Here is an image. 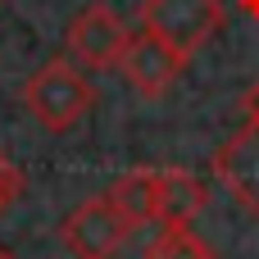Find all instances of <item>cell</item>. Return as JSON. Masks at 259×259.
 Wrapping results in <instances>:
<instances>
[{"mask_svg": "<svg viewBox=\"0 0 259 259\" xmlns=\"http://www.w3.org/2000/svg\"><path fill=\"white\" fill-rule=\"evenodd\" d=\"M23 105L46 132H68L96 105V87L87 82V73H77V64L50 59L23 82Z\"/></svg>", "mask_w": 259, "mask_h": 259, "instance_id": "obj_1", "label": "cell"}, {"mask_svg": "<svg viewBox=\"0 0 259 259\" xmlns=\"http://www.w3.org/2000/svg\"><path fill=\"white\" fill-rule=\"evenodd\" d=\"M141 27L191 59L223 27V0H141Z\"/></svg>", "mask_w": 259, "mask_h": 259, "instance_id": "obj_2", "label": "cell"}, {"mask_svg": "<svg viewBox=\"0 0 259 259\" xmlns=\"http://www.w3.org/2000/svg\"><path fill=\"white\" fill-rule=\"evenodd\" d=\"M132 237V223L114 209L109 196L82 200L77 209H68V219L59 223V241L73 259H114Z\"/></svg>", "mask_w": 259, "mask_h": 259, "instance_id": "obj_3", "label": "cell"}, {"mask_svg": "<svg viewBox=\"0 0 259 259\" xmlns=\"http://www.w3.org/2000/svg\"><path fill=\"white\" fill-rule=\"evenodd\" d=\"M182 68H187V55H178L168 41H159L155 32H127V46H123V55H118V73L141 91V96H164L178 77H182Z\"/></svg>", "mask_w": 259, "mask_h": 259, "instance_id": "obj_4", "label": "cell"}, {"mask_svg": "<svg viewBox=\"0 0 259 259\" xmlns=\"http://www.w3.org/2000/svg\"><path fill=\"white\" fill-rule=\"evenodd\" d=\"M64 41H68V55L77 64H87V68H118V55L127 46V23L109 5H91V9H82L68 23Z\"/></svg>", "mask_w": 259, "mask_h": 259, "instance_id": "obj_5", "label": "cell"}, {"mask_svg": "<svg viewBox=\"0 0 259 259\" xmlns=\"http://www.w3.org/2000/svg\"><path fill=\"white\" fill-rule=\"evenodd\" d=\"M214 173L246 209L259 214V123H246L223 141V150L214 155Z\"/></svg>", "mask_w": 259, "mask_h": 259, "instance_id": "obj_6", "label": "cell"}, {"mask_svg": "<svg viewBox=\"0 0 259 259\" xmlns=\"http://www.w3.org/2000/svg\"><path fill=\"white\" fill-rule=\"evenodd\" d=\"M209 205V191L187 168H159V228H191Z\"/></svg>", "mask_w": 259, "mask_h": 259, "instance_id": "obj_7", "label": "cell"}, {"mask_svg": "<svg viewBox=\"0 0 259 259\" xmlns=\"http://www.w3.org/2000/svg\"><path fill=\"white\" fill-rule=\"evenodd\" d=\"M109 200L132 223V232L159 223V168H132V173H123L109 187Z\"/></svg>", "mask_w": 259, "mask_h": 259, "instance_id": "obj_8", "label": "cell"}, {"mask_svg": "<svg viewBox=\"0 0 259 259\" xmlns=\"http://www.w3.org/2000/svg\"><path fill=\"white\" fill-rule=\"evenodd\" d=\"M146 259H219V255H214L209 241H200L191 228H164V232L150 241Z\"/></svg>", "mask_w": 259, "mask_h": 259, "instance_id": "obj_9", "label": "cell"}, {"mask_svg": "<svg viewBox=\"0 0 259 259\" xmlns=\"http://www.w3.org/2000/svg\"><path fill=\"white\" fill-rule=\"evenodd\" d=\"M18 191H23V173H18V168H14V164L0 155V214H5V209L18 200Z\"/></svg>", "mask_w": 259, "mask_h": 259, "instance_id": "obj_10", "label": "cell"}, {"mask_svg": "<svg viewBox=\"0 0 259 259\" xmlns=\"http://www.w3.org/2000/svg\"><path fill=\"white\" fill-rule=\"evenodd\" d=\"M241 109H246V123H259V82L246 91V100H241Z\"/></svg>", "mask_w": 259, "mask_h": 259, "instance_id": "obj_11", "label": "cell"}, {"mask_svg": "<svg viewBox=\"0 0 259 259\" xmlns=\"http://www.w3.org/2000/svg\"><path fill=\"white\" fill-rule=\"evenodd\" d=\"M0 259H18V255H9V250H5V246H0Z\"/></svg>", "mask_w": 259, "mask_h": 259, "instance_id": "obj_12", "label": "cell"}]
</instances>
